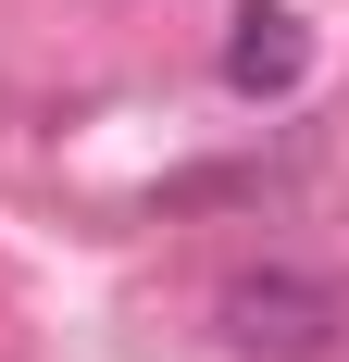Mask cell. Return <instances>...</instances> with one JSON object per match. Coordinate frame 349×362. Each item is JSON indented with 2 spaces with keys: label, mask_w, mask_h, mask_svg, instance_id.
I'll list each match as a JSON object with an SVG mask.
<instances>
[{
  "label": "cell",
  "mask_w": 349,
  "mask_h": 362,
  "mask_svg": "<svg viewBox=\"0 0 349 362\" xmlns=\"http://www.w3.org/2000/svg\"><path fill=\"white\" fill-rule=\"evenodd\" d=\"M212 325H225L237 362H324L349 337V288L312 275V262H249V275H225Z\"/></svg>",
  "instance_id": "obj_1"
},
{
  "label": "cell",
  "mask_w": 349,
  "mask_h": 362,
  "mask_svg": "<svg viewBox=\"0 0 349 362\" xmlns=\"http://www.w3.org/2000/svg\"><path fill=\"white\" fill-rule=\"evenodd\" d=\"M312 75V25L287 13V0H237V25H225V88L237 100H287Z\"/></svg>",
  "instance_id": "obj_2"
}]
</instances>
